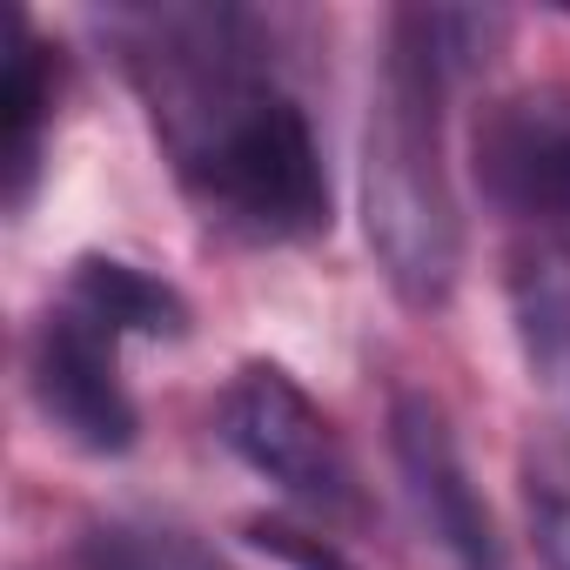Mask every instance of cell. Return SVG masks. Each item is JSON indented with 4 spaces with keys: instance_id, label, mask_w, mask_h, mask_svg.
Returning a JSON list of instances; mask_svg holds the SVG:
<instances>
[{
    "instance_id": "1",
    "label": "cell",
    "mask_w": 570,
    "mask_h": 570,
    "mask_svg": "<svg viewBox=\"0 0 570 570\" xmlns=\"http://www.w3.org/2000/svg\"><path fill=\"white\" fill-rule=\"evenodd\" d=\"M121 41L155 135L208 222L248 242H309L330 228L323 148L248 14L135 8L121 14Z\"/></svg>"
},
{
    "instance_id": "2",
    "label": "cell",
    "mask_w": 570,
    "mask_h": 570,
    "mask_svg": "<svg viewBox=\"0 0 570 570\" xmlns=\"http://www.w3.org/2000/svg\"><path fill=\"white\" fill-rule=\"evenodd\" d=\"M450 68L430 48L423 8L383 21V68L363 128V235L403 309H443L463 268V215L443 155Z\"/></svg>"
},
{
    "instance_id": "3",
    "label": "cell",
    "mask_w": 570,
    "mask_h": 570,
    "mask_svg": "<svg viewBox=\"0 0 570 570\" xmlns=\"http://www.w3.org/2000/svg\"><path fill=\"white\" fill-rule=\"evenodd\" d=\"M222 436L228 450L268 476L289 503L316 517H356V463L336 436V423L316 410V396L282 363H242L222 396Z\"/></svg>"
},
{
    "instance_id": "4",
    "label": "cell",
    "mask_w": 570,
    "mask_h": 570,
    "mask_svg": "<svg viewBox=\"0 0 570 570\" xmlns=\"http://www.w3.org/2000/svg\"><path fill=\"white\" fill-rule=\"evenodd\" d=\"M115 343L121 336L101 330L95 316H81L75 303L48 309L28 343V390H35L41 416L88 456H121V450H135V430H141Z\"/></svg>"
},
{
    "instance_id": "5",
    "label": "cell",
    "mask_w": 570,
    "mask_h": 570,
    "mask_svg": "<svg viewBox=\"0 0 570 570\" xmlns=\"http://www.w3.org/2000/svg\"><path fill=\"white\" fill-rule=\"evenodd\" d=\"M390 456L403 470V490H410L423 530L443 543V557L456 570H510V550L497 537L483 490L470 483V463L450 436L443 403H430L423 390H403L390 403Z\"/></svg>"
},
{
    "instance_id": "6",
    "label": "cell",
    "mask_w": 570,
    "mask_h": 570,
    "mask_svg": "<svg viewBox=\"0 0 570 570\" xmlns=\"http://www.w3.org/2000/svg\"><path fill=\"white\" fill-rule=\"evenodd\" d=\"M476 181L530 235L570 242V95L523 88L476 121Z\"/></svg>"
},
{
    "instance_id": "7",
    "label": "cell",
    "mask_w": 570,
    "mask_h": 570,
    "mask_svg": "<svg viewBox=\"0 0 570 570\" xmlns=\"http://www.w3.org/2000/svg\"><path fill=\"white\" fill-rule=\"evenodd\" d=\"M503 296H510V330H517L523 370L570 430V242L523 235L503 268Z\"/></svg>"
},
{
    "instance_id": "8",
    "label": "cell",
    "mask_w": 570,
    "mask_h": 570,
    "mask_svg": "<svg viewBox=\"0 0 570 570\" xmlns=\"http://www.w3.org/2000/svg\"><path fill=\"white\" fill-rule=\"evenodd\" d=\"M68 303L115 336H181L188 330V303L175 282H161L121 255H81L68 275Z\"/></svg>"
},
{
    "instance_id": "9",
    "label": "cell",
    "mask_w": 570,
    "mask_h": 570,
    "mask_svg": "<svg viewBox=\"0 0 570 570\" xmlns=\"http://www.w3.org/2000/svg\"><path fill=\"white\" fill-rule=\"evenodd\" d=\"M55 88H61V61L55 48L35 41L28 21H14V48H8V75H0V141H8V208H21L35 195L41 175V135L55 115Z\"/></svg>"
},
{
    "instance_id": "10",
    "label": "cell",
    "mask_w": 570,
    "mask_h": 570,
    "mask_svg": "<svg viewBox=\"0 0 570 570\" xmlns=\"http://www.w3.org/2000/svg\"><path fill=\"white\" fill-rule=\"evenodd\" d=\"M75 570H228L202 537L148 517H108L88 523L75 543Z\"/></svg>"
},
{
    "instance_id": "11",
    "label": "cell",
    "mask_w": 570,
    "mask_h": 570,
    "mask_svg": "<svg viewBox=\"0 0 570 570\" xmlns=\"http://www.w3.org/2000/svg\"><path fill=\"white\" fill-rule=\"evenodd\" d=\"M523 517L543 570H570V450L563 443H530L523 450Z\"/></svg>"
},
{
    "instance_id": "12",
    "label": "cell",
    "mask_w": 570,
    "mask_h": 570,
    "mask_svg": "<svg viewBox=\"0 0 570 570\" xmlns=\"http://www.w3.org/2000/svg\"><path fill=\"white\" fill-rule=\"evenodd\" d=\"M242 537H248L255 550H268L275 563H289V570H356L323 530H309V523H296V517H248Z\"/></svg>"
}]
</instances>
